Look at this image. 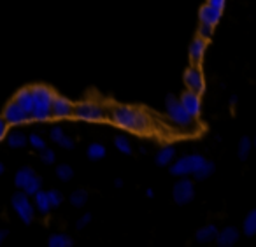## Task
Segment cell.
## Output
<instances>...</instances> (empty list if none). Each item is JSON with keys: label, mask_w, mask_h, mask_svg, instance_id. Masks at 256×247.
I'll use <instances>...</instances> for the list:
<instances>
[{"label": "cell", "mask_w": 256, "mask_h": 247, "mask_svg": "<svg viewBox=\"0 0 256 247\" xmlns=\"http://www.w3.org/2000/svg\"><path fill=\"white\" fill-rule=\"evenodd\" d=\"M110 118H112V123L116 126L130 132H146L150 130L151 124L146 112L128 106H116L110 112Z\"/></svg>", "instance_id": "6da1fadb"}, {"label": "cell", "mask_w": 256, "mask_h": 247, "mask_svg": "<svg viewBox=\"0 0 256 247\" xmlns=\"http://www.w3.org/2000/svg\"><path fill=\"white\" fill-rule=\"evenodd\" d=\"M32 95H34V109H32V120L34 121H48L51 118V106H53L54 93L51 88L44 84L34 86Z\"/></svg>", "instance_id": "7a4b0ae2"}, {"label": "cell", "mask_w": 256, "mask_h": 247, "mask_svg": "<svg viewBox=\"0 0 256 247\" xmlns=\"http://www.w3.org/2000/svg\"><path fill=\"white\" fill-rule=\"evenodd\" d=\"M165 107H167L168 120H170L176 126L184 128V130H190V128L193 126V120H195V118L190 116L188 110L181 106V102H179L178 98H174V96H167V100H165Z\"/></svg>", "instance_id": "3957f363"}, {"label": "cell", "mask_w": 256, "mask_h": 247, "mask_svg": "<svg viewBox=\"0 0 256 247\" xmlns=\"http://www.w3.org/2000/svg\"><path fill=\"white\" fill-rule=\"evenodd\" d=\"M14 184H16V188L25 191L28 196H34V194L40 190V186H42V180H40V177L36 174V170L30 168V166H25V168H20L18 172H16Z\"/></svg>", "instance_id": "277c9868"}, {"label": "cell", "mask_w": 256, "mask_h": 247, "mask_svg": "<svg viewBox=\"0 0 256 247\" xmlns=\"http://www.w3.org/2000/svg\"><path fill=\"white\" fill-rule=\"evenodd\" d=\"M11 205H12V210L18 214V218L22 219L25 224H30V222L34 221L36 207H34V204L30 202L28 194H26L25 191H18L16 194H12Z\"/></svg>", "instance_id": "5b68a950"}, {"label": "cell", "mask_w": 256, "mask_h": 247, "mask_svg": "<svg viewBox=\"0 0 256 247\" xmlns=\"http://www.w3.org/2000/svg\"><path fill=\"white\" fill-rule=\"evenodd\" d=\"M74 116L79 120L84 121H102L106 118V110L100 104L93 102V100H84V102H79L74 107Z\"/></svg>", "instance_id": "8992f818"}, {"label": "cell", "mask_w": 256, "mask_h": 247, "mask_svg": "<svg viewBox=\"0 0 256 247\" xmlns=\"http://www.w3.org/2000/svg\"><path fill=\"white\" fill-rule=\"evenodd\" d=\"M206 162V158L200 154H190V156H182L179 158L174 165L170 166V172L178 177H184L188 174H195L202 163Z\"/></svg>", "instance_id": "52a82bcc"}, {"label": "cell", "mask_w": 256, "mask_h": 247, "mask_svg": "<svg viewBox=\"0 0 256 247\" xmlns=\"http://www.w3.org/2000/svg\"><path fill=\"white\" fill-rule=\"evenodd\" d=\"M2 116H4V120L8 121V124H11V126H20V124H25L26 121H30V114L26 112L22 106H18L14 100L6 106Z\"/></svg>", "instance_id": "ba28073f"}, {"label": "cell", "mask_w": 256, "mask_h": 247, "mask_svg": "<svg viewBox=\"0 0 256 247\" xmlns=\"http://www.w3.org/2000/svg\"><path fill=\"white\" fill-rule=\"evenodd\" d=\"M172 194H174V200L176 204L179 205H186L190 204V202L195 198V186H193L192 180L188 179H181L179 182H176L174 186V191H172Z\"/></svg>", "instance_id": "9c48e42d"}, {"label": "cell", "mask_w": 256, "mask_h": 247, "mask_svg": "<svg viewBox=\"0 0 256 247\" xmlns=\"http://www.w3.org/2000/svg\"><path fill=\"white\" fill-rule=\"evenodd\" d=\"M184 84L188 90L202 95L206 92V81H204V74L198 67H190L188 70L184 72Z\"/></svg>", "instance_id": "30bf717a"}, {"label": "cell", "mask_w": 256, "mask_h": 247, "mask_svg": "<svg viewBox=\"0 0 256 247\" xmlns=\"http://www.w3.org/2000/svg\"><path fill=\"white\" fill-rule=\"evenodd\" d=\"M74 114V106L68 98L62 95H54L53 106H51V118H56V120H65V118H70Z\"/></svg>", "instance_id": "8fae6325"}, {"label": "cell", "mask_w": 256, "mask_h": 247, "mask_svg": "<svg viewBox=\"0 0 256 247\" xmlns=\"http://www.w3.org/2000/svg\"><path fill=\"white\" fill-rule=\"evenodd\" d=\"M179 102H181V106L188 110V114L192 118H198L200 112H202V100H200V95L195 92H192V90L182 93Z\"/></svg>", "instance_id": "7c38bea8"}, {"label": "cell", "mask_w": 256, "mask_h": 247, "mask_svg": "<svg viewBox=\"0 0 256 247\" xmlns=\"http://www.w3.org/2000/svg\"><path fill=\"white\" fill-rule=\"evenodd\" d=\"M221 14L223 11L221 9H216L212 6L206 4L198 12V18H200V23H206V25H210V26H216L221 20Z\"/></svg>", "instance_id": "4fadbf2b"}, {"label": "cell", "mask_w": 256, "mask_h": 247, "mask_svg": "<svg viewBox=\"0 0 256 247\" xmlns=\"http://www.w3.org/2000/svg\"><path fill=\"white\" fill-rule=\"evenodd\" d=\"M237 240H238V230L234 228V226H226L224 230L218 232L216 236V242L220 247H232Z\"/></svg>", "instance_id": "5bb4252c"}, {"label": "cell", "mask_w": 256, "mask_h": 247, "mask_svg": "<svg viewBox=\"0 0 256 247\" xmlns=\"http://www.w3.org/2000/svg\"><path fill=\"white\" fill-rule=\"evenodd\" d=\"M206 51H207V39H204V37H200V36L196 37V39H193L192 44H190V58H192L193 64L202 62Z\"/></svg>", "instance_id": "9a60e30c"}, {"label": "cell", "mask_w": 256, "mask_h": 247, "mask_svg": "<svg viewBox=\"0 0 256 247\" xmlns=\"http://www.w3.org/2000/svg\"><path fill=\"white\" fill-rule=\"evenodd\" d=\"M14 102L18 104V106H22L23 109L26 110V112L32 116V109H34V95H32V90L30 88H23L20 90L18 93H16L14 96ZM32 120V118H30Z\"/></svg>", "instance_id": "2e32d148"}, {"label": "cell", "mask_w": 256, "mask_h": 247, "mask_svg": "<svg viewBox=\"0 0 256 247\" xmlns=\"http://www.w3.org/2000/svg\"><path fill=\"white\" fill-rule=\"evenodd\" d=\"M50 135H51V140H53L54 144L60 146V148H64V149H72V148H74V140H72L68 135H65V132L62 130L60 126L51 128Z\"/></svg>", "instance_id": "e0dca14e"}, {"label": "cell", "mask_w": 256, "mask_h": 247, "mask_svg": "<svg viewBox=\"0 0 256 247\" xmlns=\"http://www.w3.org/2000/svg\"><path fill=\"white\" fill-rule=\"evenodd\" d=\"M34 207H36V210L39 212V214H42V216L50 214V210L53 207H51L50 198H48V191L39 190L36 194H34Z\"/></svg>", "instance_id": "ac0fdd59"}, {"label": "cell", "mask_w": 256, "mask_h": 247, "mask_svg": "<svg viewBox=\"0 0 256 247\" xmlns=\"http://www.w3.org/2000/svg\"><path fill=\"white\" fill-rule=\"evenodd\" d=\"M216 236H218V228L214 224H206V226H202V228L196 232V235H195V238H196V242H200V244H207V242H212V240H216Z\"/></svg>", "instance_id": "d6986e66"}, {"label": "cell", "mask_w": 256, "mask_h": 247, "mask_svg": "<svg viewBox=\"0 0 256 247\" xmlns=\"http://www.w3.org/2000/svg\"><path fill=\"white\" fill-rule=\"evenodd\" d=\"M6 138H8V144L11 146V148H23V146H26V142H28L26 135L23 134V132H20V130L8 132Z\"/></svg>", "instance_id": "ffe728a7"}, {"label": "cell", "mask_w": 256, "mask_h": 247, "mask_svg": "<svg viewBox=\"0 0 256 247\" xmlns=\"http://www.w3.org/2000/svg\"><path fill=\"white\" fill-rule=\"evenodd\" d=\"M174 156H176V149L170 148V146H165V148H162L160 151H158L156 163L160 166H167V165H170V163H172Z\"/></svg>", "instance_id": "44dd1931"}, {"label": "cell", "mask_w": 256, "mask_h": 247, "mask_svg": "<svg viewBox=\"0 0 256 247\" xmlns=\"http://www.w3.org/2000/svg\"><path fill=\"white\" fill-rule=\"evenodd\" d=\"M72 238L68 235H64V233H56V235H51L50 240H48V246L50 247H72Z\"/></svg>", "instance_id": "7402d4cb"}, {"label": "cell", "mask_w": 256, "mask_h": 247, "mask_svg": "<svg viewBox=\"0 0 256 247\" xmlns=\"http://www.w3.org/2000/svg\"><path fill=\"white\" fill-rule=\"evenodd\" d=\"M251 138L249 137H242L240 140H238V146H237V154H238V160L240 162H244V160H248L249 152H251Z\"/></svg>", "instance_id": "603a6c76"}, {"label": "cell", "mask_w": 256, "mask_h": 247, "mask_svg": "<svg viewBox=\"0 0 256 247\" xmlns=\"http://www.w3.org/2000/svg\"><path fill=\"white\" fill-rule=\"evenodd\" d=\"M244 233L248 236L256 235V208H252L244 219Z\"/></svg>", "instance_id": "cb8c5ba5"}, {"label": "cell", "mask_w": 256, "mask_h": 247, "mask_svg": "<svg viewBox=\"0 0 256 247\" xmlns=\"http://www.w3.org/2000/svg\"><path fill=\"white\" fill-rule=\"evenodd\" d=\"M212 172H214V165H212V162H209V160H206V162H204L202 165H200L198 168H196V172L193 174V176H195V179L204 180V179H207V177H209Z\"/></svg>", "instance_id": "d4e9b609"}, {"label": "cell", "mask_w": 256, "mask_h": 247, "mask_svg": "<svg viewBox=\"0 0 256 247\" xmlns=\"http://www.w3.org/2000/svg\"><path fill=\"white\" fill-rule=\"evenodd\" d=\"M86 154H88V158L92 160H100L104 158V156L107 154L106 148H104L102 144H98V142H93V144L88 146V151H86Z\"/></svg>", "instance_id": "484cf974"}, {"label": "cell", "mask_w": 256, "mask_h": 247, "mask_svg": "<svg viewBox=\"0 0 256 247\" xmlns=\"http://www.w3.org/2000/svg\"><path fill=\"white\" fill-rule=\"evenodd\" d=\"M68 200H70V204L74 205V207H82V205H86V202H88V193H86L84 190H76V191H72Z\"/></svg>", "instance_id": "4316f807"}, {"label": "cell", "mask_w": 256, "mask_h": 247, "mask_svg": "<svg viewBox=\"0 0 256 247\" xmlns=\"http://www.w3.org/2000/svg\"><path fill=\"white\" fill-rule=\"evenodd\" d=\"M56 177L60 180H64V182H68V180L74 177V168H72L70 165H65V163H62V165L56 166Z\"/></svg>", "instance_id": "83f0119b"}, {"label": "cell", "mask_w": 256, "mask_h": 247, "mask_svg": "<svg viewBox=\"0 0 256 247\" xmlns=\"http://www.w3.org/2000/svg\"><path fill=\"white\" fill-rule=\"evenodd\" d=\"M114 146H116L118 151H121L123 154H132V144H130V140H128L126 137H123V135H118V137L114 138Z\"/></svg>", "instance_id": "f1b7e54d"}, {"label": "cell", "mask_w": 256, "mask_h": 247, "mask_svg": "<svg viewBox=\"0 0 256 247\" xmlns=\"http://www.w3.org/2000/svg\"><path fill=\"white\" fill-rule=\"evenodd\" d=\"M48 198H50V204H51V207H60L62 205V202H64V194L60 193L58 190H51V191H48Z\"/></svg>", "instance_id": "f546056e"}, {"label": "cell", "mask_w": 256, "mask_h": 247, "mask_svg": "<svg viewBox=\"0 0 256 247\" xmlns=\"http://www.w3.org/2000/svg\"><path fill=\"white\" fill-rule=\"evenodd\" d=\"M28 142H30V146H32L34 149H37V151H42V149L46 148V140H44V138L40 137L39 134H32V135H30Z\"/></svg>", "instance_id": "4dcf8cb0"}, {"label": "cell", "mask_w": 256, "mask_h": 247, "mask_svg": "<svg viewBox=\"0 0 256 247\" xmlns=\"http://www.w3.org/2000/svg\"><path fill=\"white\" fill-rule=\"evenodd\" d=\"M40 152V162L42 163H46V165H53L54 163V160H56V154H54V151L53 149H48V148H44L42 151H39Z\"/></svg>", "instance_id": "1f68e13d"}, {"label": "cell", "mask_w": 256, "mask_h": 247, "mask_svg": "<svg viewBox=\"0 0 256 247\" xmlns=\"http://www.w3.org/2000/svg\"><path fill=\"white\" fill-rule=\"evenodd\" d=\"M212 30H214V26L206 25V23H200V26H198V36L209 40L210 37H212Z\"/></svg>", "instance_id": "d6a6232c"}, {"label": "cell", "mask_w": 256, "mask_h": 247, "mask_svg": "<svg viewBox=\"0 0 256 247\" xmlns=\"http://www.w3.org/2000/svg\"><path fill=\"white\" fill-rule=\"evenodd\" d=\"M8 132H9L8 121L4 120V116H0V140H4L6 135H8Z\"/></svg>", "instance_id": "836d02e7"}, {"label": "cell", "mask_w": 256, "mask_h": 247, "mask_svg": "<svg viewBox=\"0 0 256 247\" xmlns=\"http://www.w3.org/2000/svg\"><path fill=\"white\" fill-rule=\"evenodd\" d=\"M90 221H92V214L88 212V214H82L81 218H79V221H78V224H76V226H78V230H82L84 226L90 224Z\"/></svg>", "instance_id": "e575fe53"}, {"label": "cell", "mask_w": 256, "mask_h": 247, "mask_svg": "<svg viewBox=\"0 0 256 247\" xmlns=\"http://www.w3.org/2000/svg\"><path fill=\"white\" fill-rule=\"evenodd\" d=\"M224 2H226V0H207V4L216 9H221V11H223V8H224Z\"/></svg>", "instance_id": "d590c367"}, {"label": "cell", "mask_w": 256, "mask_h": 247, "mask_svg": "<svg viewBox=\"0 0 256 247\" xmlns=\"http://www.w3.org/2000/svg\"><path fill=\"white\" fill-rule=\"evenodd\" d=\"M8 235H9V232L8 230H0V246L4 244V240L8 238Z\"/></svg>", "instance_id": "8d00e7d4"}, {"label": "cell", "mask_w": 256, "mask_h": 247, "mask_svg": "<svg viewBox=\"0 0 256 247\" xmlns=\"http://www.w3.org/2000/svg\"><path fill=\"white\" fill-rule=\"evenodd\" d=\"M114 186H116V188H121V186H123V180H121V179H116V180H114Z\"/></svg>", "instance_id": "74e56055"}, {"label": "cell", "mask_w": 256, "mask_h": 247, "mask_svg": "<svg viewBox=\"0 0 256 247\" xmlns=\"http://www.w3.org/2000/svg\"><path fill=\"white\" fill-rule=\"evenodd\" d=\"M146 194H148V196H150V198H153V196H154L153 190H146Z\"/></svg>", "instance_id": "f35d334b"}, {"label": "cell", "mask_w": 256, "mask_h": 247, "mask_svg": "<svg viewBox=\"0 0 256 247\" xmlns=\"http://www.w3.org/2000/svg\"><path fill=\"white\" fill-rule=\"evenodd\" d=\"M140 152H142V154H144V152H148V149H146V146H140Z\"/></svg>", "instance_id": "ab89813d"}, {"label": "cell", "mask_w": 256, "mask_h": 247, "mask_svg": "<svg viewBox=\"0 0 256 247\" xmlns=\"http://www.w3.org/2000/svg\"><path fill=\"white\" fill-rule=\"evenodd\" d=\"M4 172V165H2V163H0V174Z\"/></svg>", "instance_id": "60d3db41"}, {"label": "cell", "mask_w": 256, "mask_h": 247, "mask_svg": "<svg viewBox=\"0 0 256 247\" xmlns=\"http://www.w3.org/2000/svg\"><path fill=\"white\" fill-rule=\"evenodd\" d=\"M254 146H256V137H254Z\"/></svg>", "instance_id": "b9f144b4"}]
</instances>
